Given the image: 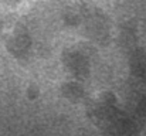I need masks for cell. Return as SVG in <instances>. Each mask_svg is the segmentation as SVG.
Listing matches in <instances>:
<instances>
[{
  "label": "cell",
  "mask_w": 146,
  "mask_h": 136,
  "mask_svg": "<svg viewBox=\"0 0 146 136\" xmlns=\"http://www.w3.org/2000/svg\"><path fill=\"white\" fill-rule=\"evenodd\" d=\"M99 126L105 128V132L111 136H128L132 123L126 116L122 115V112L116 111L115 108L105 103V106H101L95 111Z\"/></svg>",
  "instance_id": "obj_1"
},
{
  "label": "cell",
  "mask_w": 146,
  "mask_h": 136,
  "mask_svg": "<svg viewBox=\"0 0 146 136\" xmlns=\"http://www.w3.org/2000/svg\"><path fill=\"white\" fill-rule=\"evenodd\" d=\"M65 64L70 68V71H72L77 75H84V72L87 71V62L78 52H68L65 55Z\"/></svg>",
  "instance_id": "obj_2"
}]
</instances>
